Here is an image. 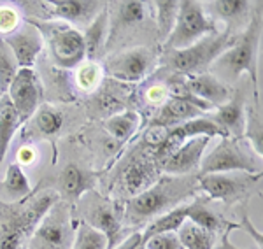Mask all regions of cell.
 <instances>
[{
	"instance_id": "cell-1",
	"label": "cell",
	"mask_w": 263,
	"mask_h": 249,
	"mask_svg": "<svg viewBox=\"0 0 263 249\" xmlns=\"http://www.w3.org/2000/svg\"><path fill=\"white\" fill-rule=\"evenodd\" d=\"M192 193L193 186L190 181L171 176L158 177V181L151 188L132 197L126 202L125 221L134 226L153 221L155 218L168 213L171 210L168 207H172L174 204H179Z\"/></svg>"
},
{
	"instance_id": "cell-2",
	"label": "cell",
	"mask_w": 263,
	"mask_h": 249,
	"mask_svg": "<svg viewBox=\"0 0 263 249\" xmlns=\"http://www.w3.org/2000/svg\"><path fill=\"white\" fill-rule=\"evenodd\" d=\"M57 202V193L48 191L30 202L27 209H14L12 204L4 205L0 213V249H20L25 237L33 232L42 216Z\"/></svg>"
},
{
	"instance_id": "cell-3",
	"label": "cell",
	"mask_w": 263,
	"mask_h": 249,
	"mask_svg": "<svg viewBox=\"0 0 263 249\" xmlns=\"http://www.w3.org/2000/svg\"><path fill=\"white\" fill-rule=\"evenodd\" d=\"M261 39V11L253 14L248 28L235 35L232 46L223 54H219L213 63V67L218 72H221L224 78H230L232 81H237L244 72H248L251 78H256L254 69V56H256L258 46Z\"/></svg>"
},
{
	"instance_id": "cell-4",
	"label": "cell",
	"mask_w": 263,
	"mask_h": 249,
	"mask_svg": "<svg viewBox=\"0 0 263 249\" xmlns=\"http://www.w3.org/2000/svg\"><path fill=\"white\" fill-rule=\"evenodd\" d=\"M37 28L42 37H46L49 53L54 63L63 69H78L86 58L83 33L78 28L60 21L28 20Z\"/></svg>"
},
{
	"instance_id": "cell-5",
	"label": "cell",
	"mask_w": 263,
	"mask_h": 249,
	"mask_svg": "<svg viewBox=\"0 0 263 249\" xmlns=\"http://www.w3.org/2000/svg\"><path fill=\"white\" fill-rule=\"evenodd\" d=\"M235 35H232L230 28L227 27L224 32L213 33L195 42L190 48L176 49L168 54V65L176 69L177 72L186 75L203 74L207 67H211L216 62L219 54H223L232 46Z\"/></svg>"
},
{
	"instance_id": "cell-6",
	"label": "cell",
	"mask_w": 263,
	"mask_h": 249,
	"mask_svg": "<svg viewBox=\"0 0 263 249\" xmlns=\"http://www.w3.org/2000/svg\"><path fill=\"white\" fill-rule=\"evenodd\" d=\"M213 33H218V27L205 14L203 4L195 2V0H179L176 25L165 41V48L168 51L190 48L195 42Z\"/></svg>"
},
{
	"instance_id": "cell-7",
	"label": "cell",
	"mask_w": 263,
	"mask_h": 249,
	"mask_svg": "<svg viewBox=\"0 0 263 249\" xmlns=\"http://www.w3.org/2000/svg\"><path fill=\"white\" fill-rule=\"evenodd\" d=\"M74 219L67 202H57L33 228L28 249H70Z\"/></svg>"
},
{
	"instance_id": "cell-8",
	"label": "cell",
	"mask_w": 263,
	"mask_h": 249,
	"mask_svg": "<svg viewBox=\"0 0 263 249\" xmlns=\"http://www.w3.org/2000/svg\"><path fill=\"white\" fill-rule=\"evenodd\" d=\"M227 172H244V174H261L260 163L248 149L240 147L239 141L224 137L214 151L200 160V176L227 174Z\"/></svg>"
},
{
	"instance_id": "cell-9",
	"label": "cell",
	"mask_w": 263,
	"mask_h": 249,
	"mask_svg": "<svg viewBox=\"0 0 263 249\" xmlns=\"http://www.w3.org/2000/svg\"><path fill=\"white\" fill-rule=\"evenodd\" d=\"M261 174H244V172H227V174L198 176V188L213 200L227 202L228 205L248 198L260 183Z\"/></svg>"
},
{
	"instance_id": "cell-10",
	"label": "cell",
	"mask_w": 263,
	"mask_h": 249,
	"mask_svg": "<svg viewBox=\"0 0 263 249\" xmlns=\"http://www.w3.org/2000/svg\"><path fill=\"white\" fill-rule=\"evenodd\" d=\"M4 95L9 97L12 107L16 109L21 121H27L28 118L35 114L42 99V86L33 69H18Z\"/></svg>"
},
{
	"instance_id": "cell-11",
	"label": "cell",
	"mask_w": 263,
	"mask_h": 249,
	"mask_svg": "<svg viewBox=\"0 0 263 249\" xmlns=\"http://www.w3.org/2000/svg\"><path fill=\"white\" fill-rule=\"evenodd\" d=\"M155 67V54L147 48H132L112 56L105 65L111 78L125 83H139Z\"/></svg>"
},
{
	"instance_id": "cell-12",
	"label": "cell",
	"mask_w": 263,
	"mask_h": 249,
	"mask_svg": "<svg viewBox=\"0 0 263 249\" xmlns=\"http://www.w3.org/2000/svg\"><path fill=\"white\" fill-rule=\"evenodd\" d=\"M2 41L14 54L20 69H32L44 48V37L30 21H27V25H21L11 35L2 37Z\"/></svg>"
},
{
	"instance_id": "cell-13",
	"label": "cell",
	"mask_w": 263,
	"mask_h": 249,
	"mask_svg": "<svg viewBox=\"0 0 263 249\" xmlns=\"http://www.w3.org/2000/svg\"><path fill=\"white\" fill-rule=\"evenodd\" d=\"M86 225L99 230L107 239V249H114L120 242L121 218L118 207L105 198H95L90 207H86Z\"/></svg>"
},
{
	"instance_id": "cell-14",
	"label": "cell",
	"mask_w": 263,
	"mask_h": 249,
	"mask_svg": "<svg viewBox=\"0 0 263 249\" xmlns=\"http://www.w3.org/2000/svg\"><path fill=\"white\" fill-rule=\"evenodd\" d=\"M211 139L207 137H195L181 144L176 151L167 156L162 162V172L167 176H184L190 174L193 168L200 165L202 155L205 151Z\"/></svg>"
},
{
	"instance_id": "cell-15",
	"label": "cell",
	"mask_w": 263,
	"mask_h": 249,
	"mask_svg": "<svg viewBox=\"0 0 263 249\" xmlns=\"http://www.w3.org/2000/svg\"><path fill=\"white\" fill-rule=\"evenodd\" d=\"M48 6L53 7L49 12L54 20H60L70 27L72 23H84L88 27L90 21L104 9V4L93 0H49Z\"/></svg>"
},
{
	"instance_id": "cell-16",
	"label": "cell",
	"mask_w": 263,
	"mask_h": 249,
	"mask_svg": "<svg viewBox=\"0 0 263 249\" xmlns=\"http://www.w3.org/2000/svg\"><path fill=\"white\" fill-rule=\"evenodd\" d=\"M186 90L211 107H219L230 99V88L213 74H195L184 79Z\"/></svg>"
},
{
	"instance_id": "cell-17",
	"label": "cell",
	"mask_w": 263,
	"mask_h": 249,
	"mask_svg": "<svg viewBox=\"0 0 263 249\" xmlns=\"http://www.w3.org/2000/svg\"><path fill=\"white\" fill-rule=\"evenodd\" d=\"M213 121L223 130L228 139L239 141L244 137V125H246V107H244V95L237 91L230 95L223 105H219Z\"/></svg>"
},
{
	"instance_id": "cell-18",
	"label": "cell",
	"mask_w": 263,
	"mask_h": 249,
	"mask_svg": "<svg viewBox=\"0 0 263 249\" xmlns=\"http://www.w3.org/2000/svg\"><path fill=\"white\" fill-rule=\"evenodd\" d=\"M184 214L188 221L195 223V225L202 226L203 230L211 232V234H230L233 228H240V225L232 221H227L221 216L214 213L213 209L207 205V200L202 197L195 198L192 204L184 205Z\"/></svg>"
},
{
	"instance_id": "cell-19",
	"label": "cell",
	"mask_w": 263,
	"mask_h": 249,
	"mask_svg": "<svg viewBox=\"0 0 263 249\" xmlns=\"http://www.w3.org/2000/svg\"><path fill=\"white\" fill-rule=\"evenodd\" d=\"M60 193L69 204H76L93 188V177L84 172L78 163H67L60 172Z\"/></svg>"
},
{
	"instance_id": "cell-20",
	"label": "cell",
	"mask_w": 263,
	"mask_h": 249,
	"mask_svg": "<svg viewBox=\"0 0 263 249\" xmlns=\"http://www.w3.org/2000/svg\"><path fill=\"white\" fill-rule=\"evenodd\" d=\"M156 181H158V172L155 168V163L147 162V160H137V162L130 163L121 176L123 189L130 197L146 191Z\"/></svg>"
},
{
	"instance_id": "cell-21",
	"label": "cell",
	"mask_w": 263,
	"mask_h": 249,
	"mask_svg": "<svg viewBox=\"0 0 263 249\" xmlns=\"http://www.w3.org/2000/svg\"><path fill=\"white\" fill-rule=\"evenodd\" d=\"M198 116H202V111L198 107L188 104L186 100L168 97V99L160 105V111L156 112V116L153 118L151 123L168 126V128H171V125H181V123H184V121H190Z\"/></svg>"
},
{
	"instance_id": "cell-22",
	"label": "cell",
	"mask_w": 263,
	"mask_h": 249,
	"mask_svg": "<svg viewBox=\"0 0 263 249\" xmlns=\"http://www.w3.org/2000/svg\"><path fill=\"white\" fill-rule=\"evenodd\" d=\"M109 12L102 9L99 14L95 16L90 25L86 27V32L83 33L84 39V49H86V56L90 62H95L100 56L102 49L105 46L109 35Z\"/></svg>"
},
{
	"instance_id": "cell-23",
	"label": "cell",
	"mask_w": 263,
	"mask_h": 249,
	"mask_svg": "<svg viewBox=\"0 0 263 249\" xmlns=\"http://www.w3.org/2000/svg\"><path fill=\"white\" fill-rule=\"evenodd\" d=\"M32 188L28 183V177L23 172V168L18 163H9L4 177L2 184H0V198H2L6 204H14L23 198L30 195Z\"/></svg>"
},
{
	"instance_id": "cell-24",
	"label": "cell",
	"mask_w": 263,
	"mask_h": 249,
	"mask_svg": "<svg viewBox=\"0 0 263 249\" xmlns=\"http://www.w3.org/2000/svg\"><path fill=\"white\" fill-rule=\"evenodd\" d=\"M21 118L18 116L16 109L12 107L7 95H0V165L4 163V158L7 155L12 139L21 126Z\"/></svg>"
},
{
	"instance_id": "cell-25",
	"label": "cell",
	"mask_w": 263,
	"mask_h": 249,
	"mask_svg": "<svg viewBox=\"0 0 263 249\" xmlns=\"http://www.w3.org/2000/svg\"><path fill=\"white\" fill-rule=\"evenodd\" d=\"M139 125H141V116L137 111H123L118 114H112L111 118L104 121V128L109 133V137L121 142L128 141V139L137 132Z\"/></svg>"
},
{
	"instance_id": "cell-26",
	"label": "cell",
	"mask_w": 263,
	"mask_h": 249,
	"mask_svg": "<svg viewBox=\"0 0 263 249\" xmlns=\"http://www.w3.org/2000/svg\"><path fill=\"white\" fill-rule=\"evenodd\" d=\"M182 249H214L216 235L186 219L176 232Z\"/></svg>"
},
{
	"instance_id": "cell-27",
	"label": "cell",
	"mask_w": 263,
	"mask_h": 249,
	"mask_svg": "<svg viewBox=\"0 0 263 249\" xmlns=\"http://www.w3.org/2000/svg\"><path fill=\"white\" fill-rule=\"evenodd\" d=\"M184 221H186L184 205H177V207L171 209L168 213H165L162 216L153 219L149 225L144 228V232H141V242L153 237V235L167 234V232H177Z\"/></svg>"
},
{
	"instance_id": "cell-28",
	"label": "cell",
	"mask_w": 263,
	"mask_h": 249,
	"mask_svg": "<svg viewBox=\"0 0 263 249\" xmlns=\"http://www.w3.org/2000/svg\"><path fill=\"white\" fill-rule=\"evenodd\" d=\"M207 7L209 9H205V14L214 23L218 20L233 23V21H239L248 12L249 2L248 0H214V2L207 4Z\"/></svg>"
},
{
	"instance_id": "cell-29",
	"label": "cell",
	"mask_w": 263,
	"mask_h": 249,
	"mask_svg": "<svg viewBox=\"0 0 263 249\" xmlns=\"http://www.w3.org/2000/svg\"><path fill=\"white\" fill-rule=\"evenodd\" d=\"M244 137L249 141L254 155H258V158H261V155H263V123H261L260 104H253L251 107L246 109Z\"/></svg>"
},
{
	"instance_id": "cell-30",
	"label": "cell",
	"mask_w": 263,
	"mask_h": 249,
	"mask_svg": "<svg viewBox=\"0 0 263 249\" xmlns=\"http://www.w3.org/2000/svg\"><path fill=\"white\" fill-rule=\"evenodd\" d=\"M33 123L42 135H57L63 126V114L53 105L44 104L33 114Z\"/></svg>"
},
{
	"instance_id": "cell-31",
	"label": "cell",
	"mask_w": 263,
	"mask_h": 249,
	"mask_svg": "<svg viewBox=\"0 0 263 249\" xmlns=\"http://www.w3.org/2000/svg\"><path fill=\"white\" fill-rule=\"evenodd\" d=\"M155 11L158 33L162 39L167 41L174 25H176L177 12H179V0H158V2H155Z\"/></svg>"
},
{
	"instance_id": "cell-32",
	"label": "cell",
	"mask_w": 263,
	"mask_h": 249,
	"mask_svg": "<svg viewBox=\"0 0 263 249\" xmlns=\"http://www.w3.org/2000/svg\"><path fill=\"white\" fill-rule=\"evenodd\" d=\"M70 249H107V239L99 230L91 228L84 221H79Z\"/></svg>"
},
{
	"instance_id": "cell-33",
	"label": "cell",
	"mask_w": 263,
	"mask_h": 249,
	"mask_svg": "<svg viewBox=\"0 0 263 249\" xmlns=\"http://www.w3.org/2000/svg\"><path fill=\"white\" fill-rule=\"evenodd\" d=\"M104 78V69L97 62H84L76 69V83L83 91H93Z\"/></svg>"
},
{
	"instance_id": "cell-34",
	"label": "cell",
	"mask_w": 263,
	"mask_h": 249,
	"mask_svg": "<svg viewBox=\"0 0 263 249\" xmlns=\"http://www.w3.org/2000/svg\"><path fill=\"white\" fill-rule=\"evenodd\" d=\"M18 62H16L14 54L6 46V42L0 39V95H4L9 88V84L14 79L18 72Z\"/></svg>"
},
{
	"instance_id": "cell-35",
	"label": "cell",
	"mask_w": 263,
	"mask_h": 249,
	"mask_svg": "<svg viewBox=\"0 0 263 249\" xmlns=\"http://www.w3.org/2000/svg\"><path fill=\"white\" fill-rule=\"evenodd\" d=\"M118 21L125 27L142 23L146 16V4L139 0H126V2H118Z\"/></svg>"
},
{
	"instance_id": "cell-36",
	"label": "cell",
	"mask_w": 263,
	"mask_h": 249,
	"mask_svg": "<svg viewBox=\"0 0 263 249\" xmlns=\"http://www.w3.org/2000/svg\"><path fill=\"white\" fill-rule=\"evenodd\" d=\"M21 27V16L12 6H0V33L4 37L11 35Z\"/></svg>"
},
{
	"instance_id": "cell-37",
	"label": "cell",
	"mask_w": 263,
	"mask_h": 249,
	"mask_svg": "<svg viewBox=\"0 0 263 249\" xmlns=\"http://www.w3.org/2000/svg\"><path fill=\"white\" fill-rule=\"evenodd\" d=\"M146 249H182L176 232H167V234H158L153 237L146 239L144 242Z\"/></svg>"
},
{
	"instance_id": "cell-38",
	"label": "cell",
	"mask_w": 263,
	"mask_h": 249,
	"mask_svg": "<svg viewBox=\"0 0 263 249\" xmlns=\"http://www.w3.org/2000/svg\"><path fill=\"white\" fill-rule=\"evenodd\" d=\"M168 126H162V125H149L146 130V133H144V139H146V142L149 146H155V147H160L165 142V139H167L168 135Z\"/></svg>"
},
{
	"instance_id": "cell-39",
	"label": "cell",
	"mask_w": 263,
	"mask_h": 249,
	"mask_svg": "<svg viewBox=\"0 0 263 249\" xmlns=\"http://www.w3.org/2000/svg\"><path fill=\"white\" fill-rule=\"evenodd\" d=\"M144 99H146L147 104L151 105H162L165 100L168 99V90L163 84H155V86H149L144 93Z\"/></svg>"
},
{
	"instance_id": "cell-40",
	"label": "cell",
	"mask_w": 263,
	"mask_h": 249,
	"mask_svg": "<svg viewBox=\"0 0 263 249\" xmlns=\"http://www.w3.org/2000/svg\"><path fill=\"white\" fill-rule=\"evenodd\" d=\"M16 158H18V165H33L37 160V151L33 146H23L18 149L16 153Z\"/></svg>"
},
{
	"instance_id": "cell-41",
	"label": "cell",
	"mask_w": 263,
	"mask_h": 249,
	"mask_svg": "<svg viewBox=\"0 0 263 249\" xmlns=\"http://www.w3.org/2000/svg\"><path fill=\"white\" fill-rule=\"evenodd\" d=\"M242 223H244V225H240V228H246V230H248L249 234L253 235V239H254V240H256V242H258V246H261V234H260V232H258V230H256V228H254V226H253L251 219H249L248 216H246V218L242 219Z\"/></svg>"
},
{
	"instance_id": "cell-42",
	"label": "cell",
	"mask_w": 263,
	"mask_h": 249,
	"mask_svg": "<svg viewBox=\"0 0 263 249\" xmlns=\"http://www.w3.org/2000/svg\"><path fill=\"white\" fill-rule=\"evenodd\" d=\"M139 244H141V234H134L132 237L126 239L121 246H118L114 249H134L135 246H139Z\"/></svg>"
},
{
	"instance_id": "cell-43",
	"label": "cell",
	"mask_w": 263,
	"mask_h": 249,
	"mask_svg": "<svg viewBox=\"0 0 263 249\" xmlns=\"http://www.w3.org/2000/svg\"><path fill=\"white\" fill-rule=\"evenodd\" d=\"M216 249H242V247H237L235 244H232V242H230V239H228V234H223L221 246L216 247Z\"/></svg>"
}]
</instances>
